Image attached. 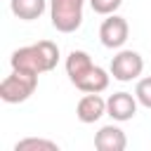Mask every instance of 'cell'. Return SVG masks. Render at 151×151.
Wrapping results in <instances>:
<instances>
[{
    "instance_id": "6da1fadb",
    "label": "cell",
    "mask_w": 151,
    "mask_h": 151,
    "mask_svg": "<svg viewBox=\"0 0 151 151\" xmlns=\"http://www.w3.org/2000/svg\"><path fill=\"white\" fill-rule=\"evenodd\" d=\"M66 76L80 92H104L111 76L92 61L85 50H73L66 57Z\"/></svg>"
},
{
    "instance_id": "7a4b0ae2",
    "label": "cell",
    "mask_w": 151,
    "mask_h": 151,
    "mask_svg": "<svg viewBox=\"0 0 151 151\" xmlns=\"http://www.w3.org/2000/svg\"><path fill=\"white\" fill-rule=\"evenodd\" d=\"M9 64L14 71H26V73H47L59 64V47L52 40H38L33 45L19 47L12 52Z\"/></svg>"
},
{
    "instance_id": "3957f363",
    "label": "cell",
    "mask_w": 151,
    "mask_h": 151,
    "mask_svg": "<svg viewBox=\"0 0 151 151\" xmlns=\"http://www.w3.org/2000/svg\"><path fill=\"white\" fill-rule=\"evenodd\" d=\"M50 19L59 33H76L83 26V7L85 0H47Z\"/></svg>"
},
{
    "instance_id": "277c9868",
    "label": "cell",
    "mask_w": 151,
    "mask_h": 151,
    "mask_svg": "<svg viewBox=\"0 0 151 151\" xmlns=\"http://www.w3.org/2000/svg\"><path fill=\"white\" fill-rule=\"evenodd\" d=\"M38 87V76L26 71H14L0 83V99L5 104H21L26 101Z\"/></svg>"
},
{
    "instance_id": "5b68a950",
    "label": "cell",
    "mask_w": 151,
    "mask_h": 151,
    "mask_svg": "<svg viewBox=\"0 0 151 151\" xmlns=\"http://www.w3.org/2000/svg\"><path fill=\"white\" fill-rule=\"evenodd\" d=\"M144 71V59L139 52L134 50H118L111 59V76L120 83H130V80H137Z\"/></svg>"
},
{
    "instance_id": "8992f818",
    "label": "cell",
    "mask_w": 151,
    "mask_h": 151,
    "mask_svg": "<svg viewBox=\"0 0 151 151\" xmlns=\"http://www.w3.org/2000/svg\"><path fill=\"white\" fill-rule=\"evenodd\" d=\"M127 35H130V26L120 14H109L99 26V40L109 50H120L127 42Z\"/></svg>"
},
{
    "instance_id": "52a82bcc",
    "label": "cell",
    "mask_w": 151,
    "mask_h": 151,
    "mask_svg": "<svg viewBox=\"0 0 151 151\" xmlns=\"http://www.w3.org/2000/svg\"><path fill=\"white\" fill-rule=\"evenodd\" d=\"M137 97L130 92H113L106 99V116H111L116 123H125L132 120L137 113Z\"/></svg>"
},
{
    "instance_id": "ba28073f",
    "label": "cell",
    "mask_w": 151,
    "mask_h": 151,
    "mask_svg": "<svg viewBox=\"0 0 151 151\" xmlns=\"http://www.w3.org/2000/svg\"><path fill=\"white\" fill-rule=\"evenodd\" d=\"M76 116L85 125L97 123L101 116H106V99H101L99 92H85V97H80L76 106Z\"/></svg>"
},
{
    "instance_id": "9c48e42d",
    "label": "cell",
    "mask_w": 151,
    "mask_h": 151,
    "mask_svg": "<svg viewBox=\"0 0 151 151\" xmlns=\"http://www.w3.org/2000/svg\"><path fill=\"white\" fill-rule=\"evenodd\" d=\"M127 146V137L118 125H104L94 134V149L99 151H123Z\"/></svg>"
},
{
    "instance_id": "30bf717a",
    "label": "cell",
    "mask_w": 151,
    "mask_h": 151,
    "mask_svg": "<svg viewBox=\"0 0 151 151\" xmlns=\"http://www.w3.org/2000/svg\"><path fill=\"white\" fill-rule=\"evenodd\" d=\"M9 9L17 19L33 21V19H40L45 9H50V2L47 0H9Z\"/></svg>"
},
{
    "instance_id": "8fae6325",
    "label": "cell",
    "mask_w": 151,
    "mask_h": 151,
    "mask_svg": "<svg viewBox=\"0 0 151 151\" xmlns=\"http://www.w3.org/2000/svg\"><path fill=\"white\" fill-rule=\"evenodd\" d=\"M14 151H59V144L42 137H26L14 144Z\"/></svg>"
},
{
    "instance_id": "7c38bea8",
    "label": "cell",
    "mask_w": 151,
    "mask_h": 151,
    "mask_svg": "<svg viewBox=\"0 0 151 151\" xmlns=\"http://www.w3.org/2000/svg\"><path fill=\"white\" fill-rule=\"evenodd\" d=\"M92 12L94 14H101V17H109V14H116L123 5V0H87Z\"/></svg>"
},
{
    "instance_id": "4fadbf2b",
    "label": "cell",
    "mask_w": 151,
    "mask_h": 151,
    "mask_svg": "<svg viewBox=\"0 0 151 151\" xmlns=\"http://www.w3.org/2000/svg\"><path fill=\"white\" fill-rule=\"evenodd\" d=\"M134 97L144 109H151V76L149 78H139L134 85Z\"/></svg>"
}]
</instances>
